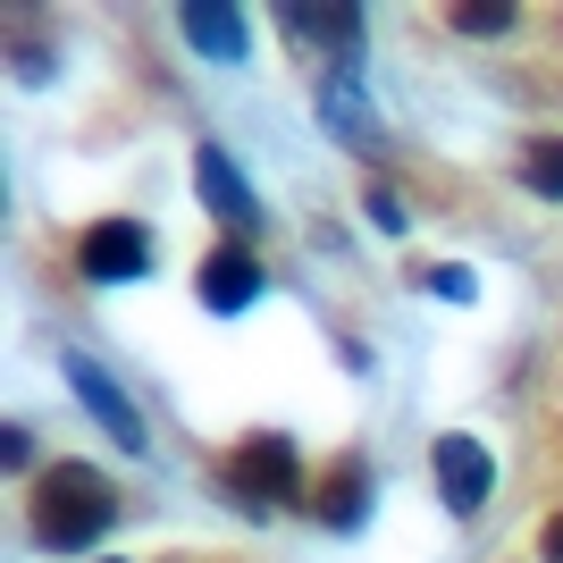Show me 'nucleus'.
I'll use <instances>...</instances> for the list:
<instances>
[{
    "label": "nucleus",
    "instance_id": "nucleus-9",
    "mask_svg": "<svg viewBox=\"0 0 563 563\" xmlns=\"http://www.w3.org/2000/svg\"><path fill=\"white\" fill-rule=\"evenodd\" d=\"M320 126H329L336 143H353V152L378 143V118L362 110V68H329L320 76Z\"/></svg>",
    "mask_w": 563,
    "mask_h": 563
},
{
    "label": "nucleus",
    "instance_id": "nucleus-6",
    "mask_svg": "<svg viewBox=\"0 0 563 563\" xmlns=\"http://www.w3.org/2000/svg\"><path fill=\"white\" fill-rule=\"evenodd\" d=\"M76 261H85V278H93V286H135L143 269H152V235H143L135 219H101Z\"/></svg>",
    "mask_w": 563,
    "mask_h": 563
},
{
    "label": "nucleus",
    "instance_id": "nucleus-4",
    "mask_svg": "<svg viewBox=\"0 0 563 563\" xmlns=\"http://www.w3.org/2000/svg\"><path fill=\"white\" fill-rule=\"evenodd\" d=\"M429 471H438V505H446L454 521H471L479 505H488V488H496V463H488V446H479V438H463V429H446V438H438Z\"/></svg>",
    "mask_w": 563,
    "mask_h": 563
},
{
    "label": "nucleus",
    "instance_id": "nucleus-5",
    "mask_svg": "<svg viewBox=\"0 0 563 563\" xmlns=\"http://www.w3.org/2000/svg\"><path fill=\"white\" fill-rule=\"evenodd\" d=\"M194 194H202V211H211L228 235H253V228H261V202H253V186L235 177V161L219 152V143H202V152H194Z\"/></svg>",
    "mask_w": 563,
    "mask_h": 563
},
{
    "label": "nucleus",
    "instance_id": "nucleus-7",
    "mask_svg": "<svg viewBox=\"0 0 563 563\" xmlns=\"http://www.w3.org/2000/svg\"><path fill=\"white\" fill-rule=\"evenodd\" d=\"M68 387H76V404H85V412H93V421L110 429V438H118V446H126V454H143V446H152V438H143V412H135V404H126V396H118V378L101 371V362H85V353H68Z\"/></svg>",
    "mask_w": 563,
    "mask_h": 563
},
{
    "label": "nucleus",
    "instance_id": "nucleus-11",
    "mask_svg": "<svg viewBox=\"0 0 563 563\" xmlns=\"http://www.w3.org/2000/svg\"><path fill=\"white\" fill-rule=\"evenodd\" d=\"M362 505H371V471H362V463H336L329 488H320V521H329V530H353Z\"/></svg>",
    "mask_w": 563,
    "mask_h": 563
},
{
    "label": "nucleus",
    "instance_id": "nucleus-12",
    "mask_svg": "<svg viewBox=\"0 0 563 563\" xmlns=\"http://www.w3.org/2000/svg\"><path fill=\"white\" fill-rule=\"evenodd\" d=\"M530 194H547V202H563V135H539L521 143V168H514Z\"/></svg>",
    "mask_w": 563,
    "mask_h": 563
},
{
    "label": "nucleus",
    "instance_id": "nucleus-14",
    "mask_svg": "<svg viewBox=\"0 0 563 563\" xmlns=\"http://www.w3.org/2000/svg\"><path fill=\"white\" fill-rule=\"evenodd\" d=\"M429 286H438V295H454V303H471V295H479V278H471V269H429Z\"/></svg>",
    "mask_w": 563,
    "mask_h": 563
},
{
    "label": "nucleus",
    "instance_id": "nucleus-8",
    "mask_svg": "<svg viewBox=\"0 0 563 563\" xmlns=\"http://www.w3.org/2000/svg\"><path fill=\"white\" fill-rule=\"evenodd\" d=\"M261 286H269V278H261V253L244 244V235H228V244H219V253L194 269V295H202L211 311H244Z\"/></svg>",
    "mask_w": 563,
    "mask_h": 563
},
{
    "label": "nucleus",
    "instance_id": "nucleus-1",
    "mask_svg": "<svg viewBox=\"0 0 563 563\" xmlns=\"http://www.w3.org/2000/svg\"><path fill=\"white\" fill-rule=\"evenodd\" d=\"M110 521H118V488L101 479L93 463H51L43 479H34V505H25L34 547H51V555H85V547H101Z\"/></svg>",
    "mask_w": 563,
    "mask_h": 563
},
{
    "label": "nucleus",
    "instance_id": "nucleus-16",
    "mask_svg": "<svg viewBox=\"0 0 563 563\" xmlns=\"http://www.w3.org/2000/svg\"><path fill=\"white\" fill-rule=\"evenodd\" d=\"M539 555H547V563H563V514H555V521L539 530Z\"/></svg>",
    "mask_w": 563,
    "mask_h": 563
},
{
    "label": "nucleus",
    "instance_id": "nucleus-10",
    "mask_svg": "<svg viewBox=\"0 0 563 563\" xmlns=\"http://www.w3.org/2000/svg\"><path fill=\"white\" fill-rule=\"evenodd\" d=\"M177 34H186L202 59H244V43H253V34H244V9H228V0H186V9H177Z\"/></svg>",
    "mask_w": 563,
    "mask_h": 563
},
{
    "label": "nucleus",
    "instance_id": "nucleus-2",
    "mask_svg": "<svg viewBox=\"0 0 563 563\" xmlns=\"http://www.w3.org/2000/svg\"><path fill=\"white\" fill-rule=\"evenodd\" d=\"M228 488L244 496V514H278V505H295V496H303L295 438H278V429L244 438V446H235V463H228Z\"/></svg>",
    "mask_w": 563,
    "mask_h": 563
},
{
    "label": "nucleus",
    "instance_id": "nucleus-15",
    "mask_svg": "<svg viewBox=\"0 0 563 563\" xmlns=\"http://www.w3.org/2000/svg\"><path fill=\"white\" fill-rule=\"evenodd\" d=\"M371 219H378V228H404V202H396L387 186H378V194H371Z\"/></svg>",
    "mask_w": 563,
    "mask_h": 563
},
{
    "label": "nucleus",
    "instance_id": "nucleus-13",
    "mask_svg": "<svg viewBox=\"0 0 563 563\" xmlns=\"http://www.w3.org/2000/svg\"><path fill=\"white\" fill-rule=\"evenodd\" d=\"M446 25L454 34H479V43H488V34H514V0H463V9H446Z\"/></svg>",
    "mask_w": 563,
    "mask_h": 563
},
{
    "label": "nucleus",
    "instance_id": "nucleus-3",
    "mask_svg": "<svg viewBox=\"0 0 563 563\" xmlns=\"http://www.w3.org/2000/svg\"><path fill=\"white\" fill-rule=\"evenodd\" d=\"M278 25H286V43H295V59H329V68H353L362 34H371V18L353 0H295Z\"/></svg>",
    "mask_w": 563,
    "mask_h": 563
}]
</instances>
